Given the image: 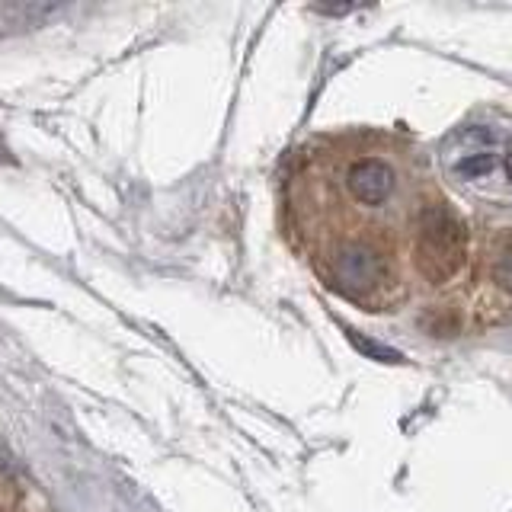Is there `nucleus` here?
<instances>
[{
    "mask_svg": "<svg viewBox=\"0 0 512 512\" xmlns=\"http://www.w3.org/2000/svg\"><path fill=\"white\" fill-rule=\"evenodd\" d=\"M439 170L461 196L512 205V119H471L442 141Z\"/></svg>",
    "mask_w": 512,
    "mask_h": 512,
    "instance_id": "nucleus-1",
    "label": "nucleus"
},
{
    "mask_svg": "<svg viewBox=\"0 0 512 512\" xmlns=\"http://www.w3.org/2000/svg\"><path fill=\"white\" fill-rule=\"evenodd\" d=\"M464 250H468V234L458 212L448 205L442 196H436L420 218L416 228V244H413V269L432 285H442L464 263Z\"/></svg>",
    "mask_w": 512,
    "mask_h": 512,
    "instance_id": "nucleus-2",
    "label": "nucleus"
},
{
    "mask_svg": "<svg viewBox=\"0 0 512 512\" xmlns=\"http://www.w3.org/2000/svg\"><path fill=\"white\" fill-rule=\"evenodd\" d=\"M480 266H484V282L490 285V295L512 301V231L493 237Z\"/></svg>",
    "mask_w": 512,
    "mask_h": 512,
    "instance_id": "nucleus-3",
    "label": "nucleus"
},
{
    "mask_svg": "<svg viewBox=\"0 0 512 512\" xmlns=\"http://www.w3.org/2000/svg\"><path fill=\"white\" fill-rule=\"evenodd\" d=\"M4 154H7V148H4V141H0V160H7Z\"/></svg>",
    "mask_w": 512,
    "mask_h": 512,
    "instance_id": "nucleus-4",
    "label": "nucleus"
}]
</instances>
